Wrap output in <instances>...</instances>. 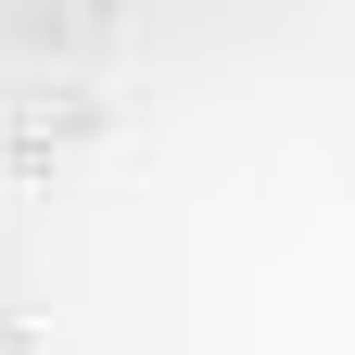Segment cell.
Wrapping results in <instances>:
<instances>
[]
</instances>
